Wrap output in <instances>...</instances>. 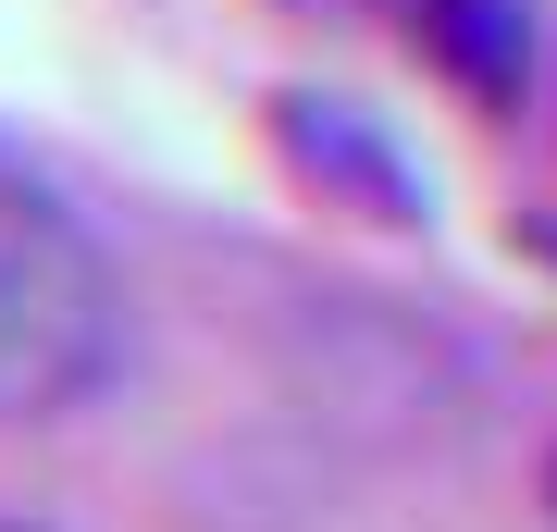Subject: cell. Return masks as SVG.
I'll list each match as a JSON object with an SVG mask.
<instances>
[{"instance_id": "obj_1", "label": "cell", "mask_w": 557, "mask_h": 532, "mask_svg": "<svg viewBox=\"0 0 557 532\" xmlns=\"http://www.w3.org/2000/svg\"><path fill=\"white\" fill-rule=\"evenodd\" d=\"M124 372V273L75 198L0 149V421H62Z\"/></svg>"}, {"instance_id": "obj_2", "label": "cell", "mask_w": 557, "mask_h": 532, "mask_svg": "<svg viewBox=\"0 0 557 532\" xmlns=\"http://www.w3.org/2000/svg\"><path fill=\"white\" fill-rule=\"evenodd\" d=\"M397 13L471 99H520L533 87V0H397Z\"/></svg>"}, {"instance_id": "obj_3", "label": "cell", "mask_w": 557, "mask_h": 532, "mask_svg": "<svg viewBox=\"0 0 557 532\" xmlns=\"http://www.w3.org/2000/svg\"><path fill=\"white\" fill-rule=\"evenodd\" d=\"M285 137H298L310 174H359V186L384 198V223H409V174L384 161V137H359V124H347V99H285Z\"/></svg>"}, {"instance_id": "obj_4", "label": "cell", "mask_w": 557, "mask_h": 532, "mask_svg": "<svg viewBox=\"0 0 557 532\" xmlns=\"http://www.w3.org/2000/svg\"><path fill=\"white\" fill-rule=\"evenodd\" d=\"M545 520H557V458H545Z\"/></svg>"}, {"instance_id": "obj_5", "label": "cell", "mask_w": 557, "mask_h": 532, "mask_svg": "<svg viewBox=\"0 0 557 532\" xmlns=\"http://www.w3.org/2000/svg\"><path fill=\"white\" fill-rule=\"evenodd\" d=\"M0 532H38V520H0Z\"/></svg>"}]
</instances>
